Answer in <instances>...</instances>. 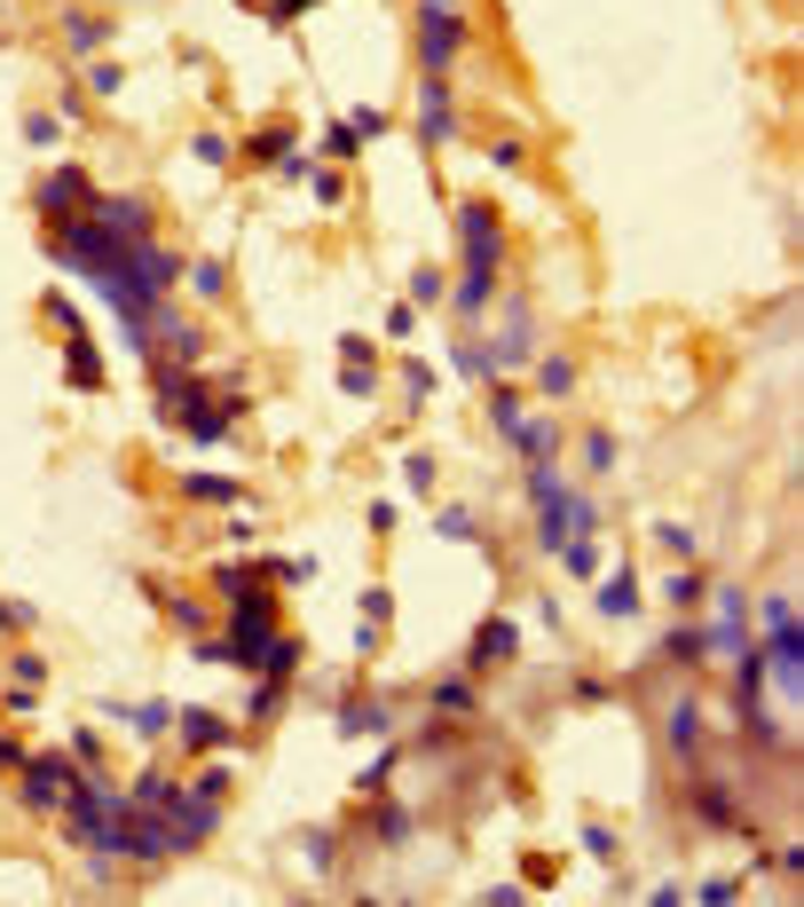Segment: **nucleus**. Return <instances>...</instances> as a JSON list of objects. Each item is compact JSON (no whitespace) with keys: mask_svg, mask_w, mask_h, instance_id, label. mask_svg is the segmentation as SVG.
Returning a JSON list of instances; mask_svg holds the SVG:
<instances>
[{"mask_svg":"<svg viewBox=\"0 0 804 907\" xmlns=\"http://www.w3.org/2000/svg\"><path fill=\"white\" fill-rule=\"evenodd\" d=\"M96 221H103V229H119L127 245H142V237H150V206H142V198H96Z\"/></svg>","mask_w":804,"mask_h":907,"instance_id":"nucleus-16","label":"nucleus"},{"mask_svg":"<svg viewBox=\"0 0 804 907\" xmlns=\"http://www.w3.org/2000/svg\"><path fill=\"white\" fill-rule=\"evenodd\" d=\"M458 260H466V277H497V260H505V221L482 198L458 206Z\"/></svg>","mask_w":804,"mask_h":907,"instance_id":"nucleus-6","label":"nucleus"},{"mask_svg":"<svg viewBox=\"0 0 804 907\" xmlns=\"http://www.w3.org/2000/svg\"><path fill=\"white\" fill-rule=\"evenodd\" d=\"M252 584H268L260 561H221V569H214V592H221V600H237V592H252Z\"/></svg>","mask_w":804,"mask_h":907,"instance_id":"nucleus-28","label":"nucleus"},{"mask_svg":"<svg viewBox=\"0 0 804 907\" xmlns=\"http://www.w3.org/2000/svg\"><path fill=\"white\" fill-rule=\"evenodd\" d=\"M111 718H127L135 726V735H166V726H173V710L166 702H103Z\"/></svg>","mask_w":804,"mask_h":907,"instance_id":"nucleus-23","label":"nucleus"},{"mask_svg":"<svg viewBox=\"0 0 804 907\" xmlns=\"http://www.w3.org/2000/svg\"><path fill=\"white\" fill-rule=\"evenodd\" d=\"M528 513H536V544H545V553H560L568 536H599V505H584V497L553 474V459L528 466Z\"/></svg>","mask_w":804,"mask_h":907,"instance_id":"nucleus-2","label":"nucleus"},{"mask_svg":"<svg viewBox=\"0 0 804 907\" xmlns=\"http://www.w3.org/2000/svg\"><path fill=\"white\" fill-rule=\"evenodd\" d=\"M96 206V181H87L79 166H56L48 181H40V221H71V214H87Z\"/></svg>","mask_w":804,"mask_h":907,"instance_id":"nucleus-8","label":"nucleus"},{"mask_svg":"<svg viewBox=\"0 0 804 907\" xmlns=\"http://www.w3.org/2000/svg\"><path fill=\"white\" fill-rule=\"evenodd\" d=\"M615 459H623V450H615V434H607V426H599V434H584V466H592V474H607Z\"/></svg>","mask_w":804,"mask_h":907,"instance_id":"nucleus-40","label":"nucleus"},{"mask_svg":"<svg viewBox=\"0 0 804 907\" xmlns=\"http://www.w3.org/2000/svg\"><path fill=\"white\" fill-rule=\"evenodd\" d=\"M513 655H520V623H513V615H489V623L474 631V648H466L474 671H482V663H513Z\"/></svg>","mask_w":804,"mask_h":907,"instance_id":"nucleus-10","label":"nucleus"},{"mask_svg":"<svg viewBox=\"0 0 804 907\" xmlns=\"http://www.w3.org/2000/svg\"><path fill=\"white\" fill-rule=\"evenodd\" d=\"M71 781H79V758L63 750V758H17V797H24V812H63V797H71Z\"/></svg>","mask_w":804,"mask_h":907,"instance_id":"nucleus-5","label":"nucleus"},{"mask_svg":"<svg viewBox=\"0 0 804 907\" xmlns=\"http://www.w3.org/2000/svg\"><path fill=\"white\" fill-rule=\"evenodd\" d=\"M56 135H63V119H56V111H32V119H24V142H32V150H48Z\"/></svg>","mask_w":804,"mask_h":907,"instance_id":"nucleus-46","label":"nucleus"},{"mask_svg":"<svg viewBox=\"0 0 804 907\" xmlns=\"http://www.w3.org/2000/svg\"><path fill=\"white\" fill-rule=\"evenodd\" d=\"M655 544H663V553H678V561H686V553H694V529H678V521H655Z\"/></svg>","mask_w":804,"mask_h":907,"instance_id":"nucleus-48","label":"nucleus"},{"mask_svg":"<svg viewBox=\"0 0 804 907\" xmlns=\"http://www.w3.org/2000/svg\"><path fill=\"white\" fill-rule=\"evenodd\" d=\"M347 150H364V142H355V135H347V119H339V127L324 135V158H347Z\"/></svg>","mask_w":804,"mask_h":907,"instance_id":"nucleus-57","label":"nucleus"},{"mask_svg":"<svg viewBox=\"0 0 804 907\" xmlns=\"http://www.w3.org/2000/svg\"><path fill=\"white\" fill-rule=\"evenodd\" d=\"M441 293H450V285H441V268H418V277H410V308H434Z\"/></svg>","mask_w":804,"mask_h":907,"instance_id":"nucleus-44","label":"nucleus"},{"mask_svg":"<svg viewBox=\"0 0 804 907\" xmlns=\"http://www.w3.org/2000/svg\"><path fill=\"white\" fill-rule=\"evenodd\" d=\"M190 285H198L206 300H221V293H229V268H221V260H198V268H190Z\"/></svg>","mask_w":804,"mask_h":907,"instance_id":"nucleus-42","label":"nucleus"},{"mask_svg":"<svg viewBox=\"0 0 804 907\" xmlns=\"http://www.w3.org/2000/svg\"><path fill=\"white\" fill-rule=\"evenodd\" d=\"M17 758H24V742H9V735H0V773H17Z\"/></svg>","mask_w":804,"mask_h":907,"instance_id":"nucleus-59","label":"nucleus"},{"mask_svg":"<svg viewBox=\"0 0 804 907\" xmlns=\"http://www.w3.org/2000/svg\"><path fill=\"white\" fill-rule=\"evenodd\" d=\"M87 87H96V96H119V63H87Z\"/></svg>","mask_w":804,"mask_h":907,"instance_id":"nucleus-55","label":"nucleus"},{"mask_svg":"<svg viewBox=\"0 0 804 907\" xmlns=\"http://www.w3.org/2000/svg\"><path fill=\"white\" fill-rule=\"evenodd\" d=\"M663 663H702V623H678V631H663Z\"/></svg>","mask_w":804,"mask_h":907,"instance_id":"nucleus-32","label":"nucleus"},{"mask_svg":"<svg viewBox=\"0 0 804 907\" xmlns=\"http://www.w3.org/2000/svg\"><path fill=\"white\" fill-rule=\"evenodd\" d=\"M339 372H347V379H339L347 395H371V387H379V355H371V339L347 332V339H339Z\"/></svg>","mask_w":804,"mask_h":907,"instance_id":"nucleus-14","label":"nucleus"},{"mask_svg":"<svg viewBox=\"0 0 804 907\" xmlns=\"http://www.w3.org/2000/svg\"><path fill=\"white\" fill-rule=\"evenodd\" d=\"M410 324H418V308L403 300V308H387V339H410Z\"/></svg>","mask_w":804,"mask_h":907,"instance_id":"nucleus-58","label":"nucleus"},{"mask_svg":"<svg viewBox=\"0 0 804 907\" xmlns=\"http://www.w3.org/2000/svg\"><path fill=\"white\" fill-rule=\"evenodd\" d=\"M127 253H135V245H127L119 229H103V221H96V206L71 214V221H48V260L79 268L87 285H111L119 268H127Z\"/></svg>","mask_w":804,"mask_h":907,"instance_id":"nucleus-1","label":"nucleus"},{"mask_svg":"<svg viewBox=\"0 0 804 907\" xmlns=\"http://www.w3.org/2000/svg\"><path fill=\"white\" fill-rule=\"evenodd\" d=\"M450 363H458V379H474V387H497V355H489L482 339H458V355H450Z\"/></svg>","mask_w":804,"mask_h":907,"instance_id":"nucleus-22","label":"nucleus"},{"mask_svg":"<svg viewBox=\"0 0 804 907\" xmlns=\"http://www.w3.org/2000/svg\"><path fill=\"white\" fill-rule=\"evenodd\" d=\"M489 355H497V363H513V355H528V308H520V300L505 308V332H497V347H489Z\"/></svg>","mask_w":804,"mask_h":907,"instance_id":"nucleus-27","label":"nucleus"},{"mask_svg":"<svg viewBox=\"0 0 804 907\" xmlns=\"http://www.w3.org/2000/svg\"><path fill=\"white\" fill-rule=\"evenodd\" d=\"M24 615H32V608H17V600H0V631H17Z\"/></svg>","mask_w":804,"mask_h":907,"instance_id":"nucleus-60","label":"nucleus"},{"mask_svg":"<svg viewBox=\"0 0 804 907\" xmlns=\"http://www.w3.org/2000/svg\"><path fill=\"white\" fill-rule=\"evenodd\" d=\"M63 379H71L79 395H96V387H103V347L87 339V332H71V339H63Z\"/></svg>","mask_w":804,"mask_h":907,"instance_id":"nucleus-12","label":"nucleus"},{"mask_svg":"<svg viewBox=\"0 0 804 907\" xmlns=\"http://www.w3.org/2000/svg\"><path fill=\"white\" fill-rule=\"evenodd\" d=\"M300 852H308L316 868H331V860H339V837H331V829H308V837H300Z\"/></svg>","mask_w":804,"mask_h":907,"instance_id":"nucleus-47","label":"nucleus"},{"mask_svg":"<svg viewBox=\"0 0 804 907\" xmlns=\"http://www.w3.org/2000/svg\"><path fill=\"white\" fill-rule=\"evenodd\" d=\"M331 726H339V735H387V726H395V702H379V694H364V702H339L331 710Z\"/></svg>","mask_w":804,"mask_h":907,"instance_id":"nucleus-13","label":"nucleus"},{"mask_svg":"<svg viewBox=\"0 0 804 907\" xmlns=\"http://www.w3.org/2000/svg\"><path fill=\"white\" fill-rule=\"evenodd\" d=\"M466 40H474L466 9H450V0H418V63H426V71L450 79L458 56H466Z\"/></svg>","mask_w":804,"mask_h":907,"instance_id":"nucleus-4","label":"nucleus"},{"mask_svg":"<svg viewBox=\"0 0 804 907\" xmlns=\"http://www.w3.org/2000/svg\"><path fill=\"white\" fill-rule=\"evenodd\" d=\"M308 9H324V0H268V17H277V24H292V17H308Z\"/></svg>","mask_w":804,"mask_h":907,"instance_id":"nucleus-56","label":"nucleus"},{"mask_svg":"<svg viewBox=\"0 0 804 907\" xmlns=\"http://www.w3.org/2000/svg\"><path fill=\"white\" fill-rule=\"evenodd\" d=\"M158 600H166V615L182 631H206V600H190V592H158Z\"/></svg>","mask_w":804,"mask_h":907,"instance_id":"nucleus-37","label":"nucleus"},{"mask_svg":"<svg viewBox=\"0 0 804 907\" xmlns=\"http://www.w3.org/2000/svg\"><path fill=\"white\" fill-rule=\"evenodd\" d=\"M9 679H17V687H32V694H40V687H48V663H40V655H32V648H17V663H9Z\"/></svg>","mask_w":804,"mask_h":907,"instance_id":"nucleus-41","label":"nucleus"},{"mask_svg":"<svg viewBox=\"0 0 804 907\" xmlns=\"http://www.w3.org/2000/svg\"><path fill=\"white\" fill-rule=\"evenodd\" d=\"M536 395H545V403L576 395V363H568V355H545V363H536Z\"/></svg>","mask_w":804,"mask_h":907,"instance_id":"nucleus-24","label":"nucleus"},{"mask_svg":"<svg viewBox=\"0 0 804 907\" xmlns=\"http://www.w3.org/2000/svg\"><path fill=\"white\" fill-rule=\"evenodd\" d=\"M277 710H285V679H268V671H260V687L245 694V718H252V726H268Z\"/></svg>","mask_w":804,"mask_h":907,"instance_id":"nucleus-30","label":"nucleus"},{"mask_svg":"<svg viewBox=\"0 0 804 907\" xmlns=\"http://www.w3.org/2000/svg\"><path fill=\"white\" fill-rule=\"evenodd\" d=\"M127 805H142V812H158V821H166V812H173V805H182V781H173L166 766H150V773H135V789H127Z\"/></svg>","mask_w":804,"mask_h":907,"instance_id":"nucleus-15","label":"nucleus"},{"mask_svg":"<svg viewBox=\"0 0 804 907\" xmlns=\"http://www.w3.org/2000/svg\"><path fill=\"white\" fill-rule=\"evenodd\" d=\"M599 615H639V584L632 576H607L599 584Z\"/></svg>","mask_w":804,"mask_h":907,"instance_id":"nucleus-31","label":"nucleus"},{"mask_svg":"<svg viewBox=\"0 0 804 907\" xmlns=\"http://www.w3.org/2000/svg\"><path fill=\"white\" fill-rule=\"evenodd\" d=\"M190 158H198V166H229V135H198Z\"/></svg>","mask_w":804,"mask_h":907,"instance_id":"nucleus-49","label":"nucleus"},{"mask_svg":"<svg viewBox=\"0 0 804 907\" xmlns=\"http://www.w3.org/2000/svg\"><path fill=\"white\" fill-rule=\"evenodd\" d=\"M560 561H568L576 576H592V569H599V544H592V536H568V544H560Z\"/></svg>","mask_w":804,"mask_h":907,"instance_id":"nucleus-43","label":"nucleus"},{"mask_svg":"<svg viewBox=\"0 0 804 907\" xmlns=\"http://www.w3.org/2000/svg\"><path fill=\"white\" fill-rule=\"evenodd\" d=\"M260 576H268V584H308V576H316V553H292V561H260Z\"/></svg>","mask_w":804,"mask_h":907,"instance_id":"nucleus-35","label":"nucleus"},{"mask_svg":"<svg viewBox=\"0 0 804 907\" xmlns=\"http://www.w3.org/2000/svg\"><path fill=\"white\" fill-rule=\"evenodd\" d=\"M300 663H308V648L292 640V631H268V648L252 655V671H268V679H292Z\"/></svg>","mask_w":804,"mask_h":907,"instance_id":"nucleus-18","label":"nucleus"},{"mask_svg":"<svg viewBox=\"0 0 804 907\" xmlns=\"http://www.w3.org/2000/svg\"><path fill=\"white\" fill-rule=\"evenodd\" d=\"M434 529L450 536V544H482V521L466 513V505H450V513H434Z\"/></svg>","mask_w":804,"mask_h":907,"instance_id":"nucleus-34","label":"nucleus"},{"mask_svg":"<svg viewBox=\"0 0 804 907\" xmlns=\"http://www.w3.org/2000/svg\"><path fill=\"white\" fill-rule=\"evenodd\" d=\"M663 735H671V750H678V766H702V702H694V694H678V702H671V718H663Z\"/></svg>","mask_w":804,"mask_h":907,"instance_id":"nucleus-11","label":"nucleus"},{"mask_svg":"<svg viewBox=\"0 0 804 907\" xmlns=\"http://www.w3.org/2000/svg\"><path fill=\"white\" fill-rule=\"evenodd\" d=\"M489 293H497V277H466V285L450 293V308H458V316H482V308H489Z\"/></svg>","mask_w":804,"mask_h":907,"instance_id":"nucleus-36","label":"nucleus"},{"mask_svg":"<svg viewBox=\"0 0 804 907\" xmlns=\"http://www.w3.org/2000/svg\"><path fill=\"white\" fill-rule=\"evenodd\" d=\"M268 631H285V615H277V592L252 584V592L229 600V640H198V663H237V671H252V655L268 648Z\"/></svg>","mask_w":804,"mask_h":907,"instance_id":"nucleus-3","label":"nucleus"},{"mask_svg":"<svg viewBox=\"0 0 804 907\" xmlns=\"http://www.w3.org/2000/svg\"><path fill=\"white\" fill-rule=\"evenodd\" d=\"M584 852H592V860H615V829H599V821H584Z\"/></svg>","mask_w":804,"mask_h":907,"instance_id":"nucleus-53","label":"nucleus"},{"mask_svg":"<svg viewBox=\"0 0 804 907\" xmlns=\"http://www.w3.org/2000/svg\"><path fill=\"white\" fill-rule=\"evenodd\" d=\"M40 316H48V324H56V332H63V339H71V332H79V308H71V300H63V293H56V300H40Z\"/></svg>","mask_w":804,"mask_h":907,"instance_id":"nucleus-50","label":"nucleus"},{"mask_svg":"<svg viewBox=\"0 0 804 907\" xmlns=\"http://www.w3.org/2000/svg\"><path fill=\"white\" fill-rule=\"evenodd\" d=\"M403 395H410V403H426V395H434V363H418V355L403 363Z\"/></svg>","mask_w":804,"mask_h":907,"instance_id":"nucleus-45","label":"nucleus"},{"mask_svg":"<svg viewBox=\"0 0 804 907\" xmlns=\"http://www.w3.org/2000/svg\"><path fill=\"white\" fill-rule=\"evenodd\" d=\"M173 735H182L190 750H221V742H229V726H221L214 710H182V718H173Z\"/></svg>","mask_w":804,"mask_h":907,"instance_id":"nucleus-20","label":"nucleus"},{"mask_svg":"<svg viewBox=\"0 0 804 907\" xmlns=\"http://www.w3.org/2000/svg\"><path fill=\"white\" fill-rule=\"evenodd\" d=\"M702 584H709V576L678 569V576H663V600H671V608H694V600H702Z\"/></svg>","mask_w":804,"mask_h":907,"instance_id":"nucleus-38","label":"nucleus"},{"mask_svg":"<svg viewBox=\"0 0 804 907\" xmlns=\"http://www.w3.org/2000/svg\"><path fill=\"white\" fill-rule=\"evenodd\" d=\"M694 899H709V907H726V899H742V884H734V876H709V884H694Z\"/></svg>","mask_w":804,"mask_h":907,"instance_id":"nucleus-52","label":"nucleus"},{"mask_svg":"<svg viewBox=\"0 0 804 907\" xmlns=\"http://www.w3.org/2000/svg\"><path fill=\"white\" fill-rule=\"evenodd\" d=\"M387 615H395V592H387V584H371V592H364V623H371V631H379V623H387Z\"/></svg>","mask_w":804,"mask_h":907,"instance_id":"nucleus-51","label":"nucleus"},{"mask_svg":"<svg viewBox=\"0 0 804 907\" xmlns=\"http://www.w3.org/2000/svg\"><path fill=\"white\" fill-rule=\"evenodd\" d=\"M347 135H355V142H379V135H387V111H371V103H355V111H347Z\"/></svg>","mask_w":804,"mask_h":907,"instance_id":"nucleus-39","label":"nucleus"},{"mask_svg":"<svg viewBox=\"0 0 804 907\" xmlns=\"http://www.w3.org/2000/svg\"><path fill=\"white\" fill-rule=\"evenodd\" d=\"M505 442L520 450V459H528V466H536V459H553V450H560V434H553V418H528V411H520V418L505 426Z\"/></svg>","mask_w":804,"mask_h":907,"instance_id":"nucleus-17","label":"nucleus"},{"mask_svg":"<svg viewBox=\"0 0 804 907\" xmlns=\"http://www.w3.org/2000/svg\"><path fill=\"white\" fill-rule=\"evenodd\" d=\"M103 32H111V24H103V17H87V9H71V17H63V40H71L79 56H96V48H103Z\"/></svg>","mask_w":804,"mask_h":907,"instance_id":"nucleus-29","label":"nucleus"},{"mask_svg":"<svg viewBox=\"0 0 804 907\" xmlns=\"http://www.w3.org/2000/svg\"><path fill=\"white\" fill-rule=\"evenodd\" d=\"M418 135L426 142H450L458 135V103H450V79H441V71L418 79Z\"/></svg>","mask_w":804,"mask_h":907,"instance_id":"nucleus-9","label":"nucleus"},{"mask_svg":"<svg viewBox=\"0 0 804 907\" xmlns=\"http://www.w3.org/2000/svg\"><path fill=\"white\" fill-rule=\"evenodd\" d=\"M709 600H718V623L702 631V655H742L750 648V600H742V584H702Z\"/></svg>","mask_w":804,"mask_h":907,"instance_id":"nucleus-7","label":"nucleus"},{"mask_svg":"<svg viewBox=\"0 0 804 907\" xmlns=\"http://www.w3.org/2000/svg\"><path fill=\"white\" fill-rule=\"evenodd\" d=\"M0 24H9V0H0Z\"/></svg>","mask_w":804,"mask_h":907,"instance_id":"nucleus-62","label":"nucleus"},{"mask_svg":"<svg viewBox=\"0 0 804 907\" xmlns=\"http://www.w3.org/2000/svg\"><path fill=\"white\" fill-rule=\"evenodd\" d=\"M434 710L474 718V710H482V687H474V679H441V687H434Z\"/></svg>","mask_w":804,"mask_h":907,"instance_id":"nucleus-26","label":"nucleus"},{"mask_svg":"<svg viewBox=\"0 0 804 907\" xmlns=\"http://www.w3.org/2000/svg\"><path fill=\"white\" fill-rule=\"evenodd\" d=\"M403 482L410 490H434V459H426V450H418V459H403Z\"/></svg>","mask_w":804,"mask_h":907,"instance_id":"nucleus-54","label":"nucleus"},{"mask_svg":"<svg viewBox=\"0 0 804 907\" xmlns=\"http://www.w3.org/2000/svg\"><path fill=\"white\" fill-rule=\"evenodd\" d=\"M694 812H702V829H750V821H742V805H734L718 781H702V789H694Z\"/></svg>","mask_w":804,"mask_h":907,"instance_id":"nucleus-19","label":"nucleus"},{"mask_svg":"<svg viewBox=\"0 0 804 907\" xmlns=\"http://www.w3.org/2000/svg\"><path fill=\"white\" fill-rule=\"evenodd\" d=\"M245 9H260V17H268V0H245Z\"/></svg>","mask_w":804,"mask_h":907,"instance_id":"nucleus-61","label":"nucleus"},{"mask_svg":"<svg viewBox=\"0 0 804 907\" xmlns=\"http://www.w3.org/2000/svg\"><path fill=\"white\" fill-rule=\"evenodd\" d=\"M182 497H198V505H245V490L229 474H182Z\"/></svg>","mask_w":804,"mask_h":907,"instance_id":"nucleus-21","label":"nucleus"},{"mask_svg":"<svg viewBox=\"0 0 804 907\" xmlns=\"http://www.w3.org/2000/svg\"><path fill=\"white\" fill-rule=\"evenodd\" d=\"M245 158H260V166H285V158H292V127H285V119H277V127H260V135L245 142Z\"/></svg>","mask_w":804,"mask_h":907,"instance_id":"nucleus-25","label":"nucleus"},{"mask_svg":"<svg viewBox=\"0 0 804 907\" xmlns=\"http://www.w3.org/2000/svg\"><path fill=\"white\" fill-rule=\"evenodd\" d=\"M371 837H379V845H410V812H403V805H379V812H371Z\"/></svg>","mask_w":804,"mask_h":907,"instance_id":"nucleus-33","label":"nucleus"}]
</instances>
